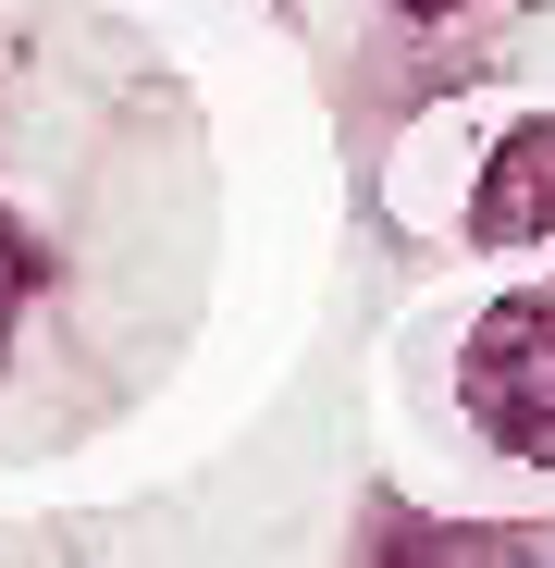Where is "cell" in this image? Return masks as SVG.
<instances>
[{
    "instance_id": "cell-1",
    "label": "cell",
    "mask_w": 555,
    "mask_h": 568,
    "mask_svg": "<svg viewBox=\"0 0 555 568\" xmlns=\"http://www.w3.org/2000/svg\"><path fill=\"white\" fill-rule=\"evenodd\" d=\"M456 396L506 457H555V297H506L482 310L470 358H456Z\"/></svg>"
},
{
    "instance_id": "cell-4",
    "label": "cell",
    "mask_w": 555,
    "mask_h": 568,
    "mask_svg": "<svg viewBox=\"0 0 555 568\" xmlns=\"http://www.w3.org/2000/svg\"><path fill=\"white\" fill-rule=\"evenodd\" d=\"M408 13H444V0H408Z\"/></svg>"
},
{
    "instance_id": "cell-3",
    "label": "cell",
    "mask_w": 555,
    "mask_h": 568,
    "mask_svg": "<svg viewBox=\"0 0 555 568\" xmlns=\"http://www.w3.org/2000/svg\"><path fill=\"white\" fill-rule=\"evenodd\" d=\"M0 310H13V247H0Z\"/></svg>"
},
{
    "instance_id": "cell-2",
    "label": "cell",
    "mask_w": 555,
    "mask_h": 568,
    "mask_svg": "<svg viewBox=\"0 0 555 568\" xmlns=\"http://www.w3.org/2000/svg\"><path fill=\"white\" fill-rule=\"evenodd\" d=\"M494 247H518V235H555V124H518L506 149H494V173H482V211H470Z\"/></svg>"
}]
</instances>
